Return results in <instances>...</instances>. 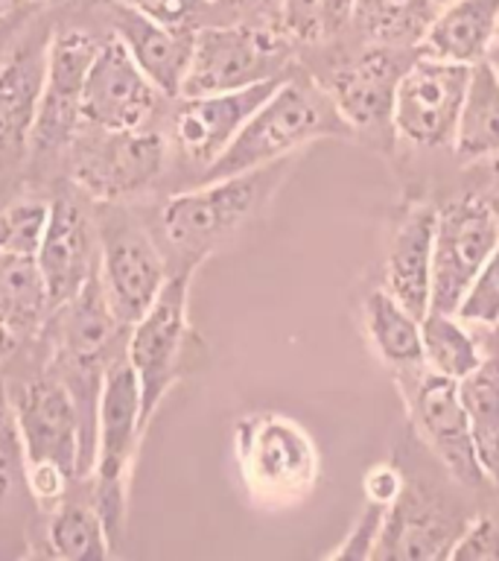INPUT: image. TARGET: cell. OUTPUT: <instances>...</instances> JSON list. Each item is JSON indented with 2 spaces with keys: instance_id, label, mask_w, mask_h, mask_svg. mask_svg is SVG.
<instances>
[{
  "instance_id": "obj_1",
  "label": "cell",
  "mask_w": 499,
  "mask_h": 561,
  "mask_svg": "<svg viewBox=\"0 0 499 561\" xmlns=\"http://www.w3.org/2000/svg\"><path fill=\"white\" fill-rule=\"evenodd\" d=\"M327 138H353V131L341 121L322 82L289 70L280 85L254 108L225 152L201 173V182L275 164Z\"/></svg>"
},
{
  "instance_id": "obj_2",
  "label": "cell",
  "mask_w": 499,
  "mask_h": 561,
  "mask_svg": "<svg viewBox=\"0 0 499 561\" xmlns=\"http://www.w3.org/2000/svg\"><path fill=\"white\" fill-rule=\"evenodd\" d=\"M289 170L292 158H283L248 173L199 182L193 191L175 193L161 208V234L175 252L201 263L269 205Z\"/></svg>"
},
{
  "instance_id": "obj_3",
  "label": "cell",
  "mask_w": 499,
  "mask_h": 561,
  "mask_svg": "<svg viewBox=\"0 0 499 561\" xmlns=\"http://www.w3.org/2000/svg\"><path fill=\"white\" fill-rule=\"evenodd\" d=\"M147 424L138 377L131 371L126 354L114 357L100 380L94 462H91V477H94V491H91L94 503L91 506L103 517L112 543L120 541L123 526H126L131 462H135Z\"/></svg>"
},
{
  "instance_id": "obj_4",
  "label": "cell",
  "mask_w": 499,
  "mask_h": 561,
  "mask_svg": "<svg viewBox=\"0 0 499 561\" xmlns=\"http://www.w3.org/2000/svg\"><path fill=\"white\" fill-rule=\"evenodd\" d=\"M234 462L260 506H292L310 497L322 477V456L304 424L269 410L236 419Z\"/></svg>"
},
{
  "instance_id": "obj_5",
  "label": "cell",
  "mask_w": 499,
  "mask_h": 561,
  "mask_svg": "<svg viewBox=\"0 0 499 561\" xmlns=\"http://www.w3.org/2000/svg\"><path fill=\"white\" fill-rule=\"evenodd\" d=\"M201 263H187L178 275L166 278L164 289L138 322L129 324L126 359L138 377L143 419L152 421L175 380L182 377L184 351L190 336V284Z\"/></svg>"
},
{
  "instance_id": "obj_6",
  "label": "cell",
  "mask_w": 499,
  "mask_h": 561,
  "mask_svg": "<svg viewBox=\"0 0 499 561\" xmlns=\"http://www.w3.org/2000/svg\"><path fill=\"white\" fill-rule=\"evenodd\" d=\"M283 73H289V47L278 33L257 26H201L193 35L182 96L236 91Z\"/></svg>"
},
{
  "instance_id": "obj_7",
  "label": "cell",
  "mask_w": 499,
  "mask_h": 561,
  "mask_svg": "<svg viewBox=\"0 0 499 561\" xmlns=\"http://www.w3.org/2000/svg\"><path fill=\"white\" fill-rule=\"evenodd\" d=\"M96 257L108 305L123 324H135L170 278L164 254L138 219L117 208L96 219Z\"/></svg>"
},
{
  "instance_id": "obj_8",
  "label": "cell",
  "mask_w": 499,
  "mask_h": 561,
  "mask_svg": "<svg viewBox=\"0 0 499 561\" xmlns=\"http://www.w3.org/2000/svg\"><path fill=\"white\" fill-rule=\"evenodd\" d=\"M499 245V219L479 191H464L436 214L429 310L455 313L459 298Z\"/></svg>"
},
{
  "instance_id": "obj_9",
  "label": "cell",
  "mask_w": 499,
  "mask_h": 561,
  "mask_svg": "<svg viewBox=\"0 0 499 561\" xmlns=\"http://www.w3.org/2000/svg\"><path fill=\"white\" fill-rule=\"evenodd\" d=\"M471 68L473 65L415 56L394 91V135L418 149L453 147Z\"/></svg>"
},
{
  "instance_id": "obj_10",
  "label": "cell",
  "mask_w": 499,
  "mask_h": 561,
  "mask_svg": "<svg viewBox=\"0 0 499 561\" xmlns=\"http://www.w3.org/2000/svg\"><path fill=\"white\" fill-rule=\"evenodd\" d=\"M24 465H53L77 480L85 477V427L65 380L35 377L9 394Z\"/></svg>"
},
{
  "instance_id": "obj_11",
  "label": "cell",
  "mask_w": 499,
  "mask_h": 561,
  "mask_svg": "<svg viewBox=\"0 0 499 561\" xmlns=\"http://www.w3.org/2000/svg\"><path fill=\"white\" fill-rule=\"evenodd\" d=\"M397 380L403 386L406 410H409L420 442L436 454L438 462L444 465V471L464 489L485 485L488 480L476 459L471 424H467L462 398H459V383L432 375L427 368H420L415 375L397 377Z\"/></svg>"
},
{
  "instance_id": "obj_12",
  "label": "cell",
  "mask_w": 499,
  "mask_h": 561,
  "mask_svg": "<svg viewBox=\"0 0 499 561\" xmlns=\"http://www.w3.org/2000/svg\"><path fill=\"white\" fill-rule=\"evenodd\" d=\"M161 96L164 94L152 85V79L135 65L129 50L114 35L108 42H100L96 59L82 88L79 114L94 129H147V123L155 117Z\"/></svg>"
},
{
  "instance_id": "obj_13",
  "label": "cell",
  "mask_w": 499,
  "mask_h": 561,
  "mask_svg": "<svg viewBox=\"0 0 499 561\" xmlns=\"http://www.w3.org/2000/svg\"><path fill=\"white\" fill-rule=\"evenodd\" d=\"M100 140L79 149L73 182L96 202H114L147 191L166 161V144L147 129L105 131Z\"/></svg>"
},
{
  "instance_id": "obj_14",
  "label": "cell",
  "mask_w": 499,
  "mask_h": 561,
  "mask_svg": "<svg viewBox=\"0 0 499 561\" xmlns=\"http://www.w3.org/2000/svg\"><path fill=\"white\" fill-rule=\"evenodd\" d=\"M96 50H100V42L82 30L50 35L42 105H38V117L30 135V144L38 152H53L73 140L77 121H82L79 100H82V88L96 59Z\"/></svg>"
},
{
  "instance_id": "obj_15",
  "label": "cell",
  "mask_w": 499,
  "mask_h": 561,
  "mask_svg": "<svg viewBox=\"0 0 499 561\" xmlns=\"http://www.w3.org/2000/svg\"><path fill=\"white\" fill-rule=\"evenodd\" d=\"M287 77V73H283ZM266 79L257 85L236 88V91H217V94L182 96L173 114V140L182 156L201 167V173L217 161L243 123L266 96L280 85V79Z\"/></svg>"
},
{
  "instance_id": "obj_16",
  "label": "cell",
  "mask_w": 499,
  "mask_h": 561,
  "mask_svg": "<svg viewBox=\"0 0 499 561\" xmlns=\"http://www.w3.org/2000/svg\"><path fill=\"white\" fill-rule=\"evenodd\" d=\"M403 70L401 56L380 44L339 65L322 85L353 135H374L385 126L392 129L394 91Z\"/></svg>"
},
{
  "instance_id": "obj_17",
  "label": "cell",
  "mask_w": 499,
  "mask_h": 561,
  "mask_svg": "<svg viewBox=\"0 0 499 561\" xmlns=\"http://www.w3.org/2000/svg\"><path fill=\"white\" fill-rule=\"evenodd\" d=\"M96 226L77 199L50 202V219L44 228L35 261L47 280L53 307H65L96 270Z\"/></svg>"
},
{
  "instance_id": "obj_18",
  "label": "cell",
  "mask_w": 499,
  "mask_h": 561,
  "mask_svg": "<svg viewBox=\"0 0 499 561\" xmlns=\"http://www.w3.org/2000/svg\"><path fill=\"white\" fill-rule=\"evenodd\" d=\"M114 35L161 94L173 100L182 96L196 35L193 26L158 24L138 9L120 3L114 9Z\"/></svg>"
},
{
  "instance_id": "obj_19",
  "label": "cell",
  "mask_w": 499,
  "mask_h": 561,
  "mask_svg": "<svg viewBox=\"0 0 499 561\" xmlns=\"http://www.w3.org/2000/svg\"><path fill=\"white\" fill-rule=\"evenodd\" d=\"M436 214V205H411L394 226L385 245L383 287L418 319L429 313V298H432Z\"/></svg>"
},
{
  "instance_id": "obj_20",
  "label": "cell",
  "mask_w": 499,
  "mask_h": 561,
  "mask_svg": "<svg viewBox=\"0 0 499 561\" xmlns=\"http://www.w3.org/2000/svg\"><path fill=\"white\" fill-rule=\"evenodd\" d=\"M462 526L464 524H453L436 503L418 497L406 482L401 497L388 506L371 561L450 559L455 535Z\"/></svg>"
},
{
  "instance_id": "obj_21",
  "label": "cell",
  "mask_w": 499,
  "mask_h": 561,
  "mask_svg": "<svg viewBox=\"0 0 499 561\" xmlns=\"http://www.w3.org/2000/svg\"><path fill=\"white\" fill-rule=\"evenodd\" d=\"M120 328H129L117 319V313L105 298V289L100 284V275H94L82 284L77 296L65 305V324H61V354L68 359V368L73 371V380H94L91 375H103V357L112 348V342L120 336Z\"/></svg>"
},
{
  "instance_id": "obj_22",
  "label": "cell",
  "mask_w": 499,
  "mask_h": 561,
  "mask_svg": "<svg viewBox=\"0 0 499 561\" xmlns=\"http://www.w3.org/2000/svg\"><path fill=\"white\" fill-rule=\"evenodd\" d=\"M499 30V0H450L438 7L429 26L420 35L418 56L479 65Z\"/></svg>"
},
{
  "instance_id": "obj_23",
  "label": "cell",
  "mask_w": 499,
  "mask_h": 561,
  "mask_svg": "<svg viewBox=\"0 0 499 561\" xmlns=\"http://www.w3.org/2000/svg\"><path fill=\"white\" fill-rule=\"evenodd\" d=\"M47 42L26 44L0 65V158L21 156L30 144L42 105Z\"/></svg>"
},
{
  "instance_id": "obj_24",
  "label": "cell",
  "mask_w": 499,
  "mask_h": 561,
  "mask_svg": "<svg viewBox=\"0 0 499 561\" xmlns=\"http://www.w3.org/2000/svg\"><path fill=\"white\" fill-rule=\"evenodd\" d=\"M362 328L371 351L397 377L415 375L423 368L420 319L409 313L385 287L371 289L362 298Z\"/></svg>"
},
{
  "instance_id": "obj_25",
  "label": "cell",
  "mask_w": 499,
  "mask_h": 561,
  "mask_svg": "<svg viewBox=\"0 0 499 561\" xmlns=\"http://www.w3.org/2000/svg\"><path fill=\"white\" fill-rule=\"evenodd\" d=\"M453 152L464 164H479L499 152V77L488 61L471 68V82L455 126Z\"/></svg>"
},
{
  "instance_id": "obj_26",
  "label": "cell",
  "mask_w": 499,
  "mask_h": 561,
  "mask_svg": "<svg viewBox=\"0 0 499 561\" xmlns=\"http://www.w3.org/2000/svg\"><path fill=\"white\" fill-rule=\"evenodd\" d=\"M464 415L485 480L499 485V359L485 357L479 368L459 380Z\"/></svg>"
},
{
  "instance_id": "obj_27",
  "label": "cell",
  "mask_w": 499,
  "mask_h": 561,
  "mask_svg": "<svg viewBox=\"0 0 499 561\" xmlns=\"http://www.w3.org/2000/svg\"><path fill=\"white\" fill-rule=\"evenodd\" d=\"M420 348H423V368L455 383L488 357L481 336L471 324H464L455 313H438V310H429L420 319Z\"/></svg>"
},
{
  "instance_id": "obj_28",
  "label": "cell",
  "mask_w": 499,
  "mask_h": 561,
  "mask_svg": "<svg viewBox=\"0 0 499 561\" xmlns=\"http://www.w3.org/2000/svg\"><path fill=\"white\" fill-rule=\"evenodd\" d=\"M53 307L42 266L30 254L0 252V316L15 333L38 328Z\"/></svg>"
},
{
  "instance_id": "obj_29",
  "label": "cell",
  "mask_w": 499,
  "mask_h": 561,
  "mask_svg": "<svg viewBox=\"0 0 499 561\" xmlns=\"http://www.w3.org/2000/svg\"><path fill=\"white\" fill-rule=\"evenodd\" d=\"M47 543L53 559L61 561H105L114 556L103 517L82 503H59L47 524Z\"/></svg>"
},
{
  "instance_id": "obj_30",
  "label": "cell",
  "mask_w": 499,
  "mask_h": 561,
  "mask_svg": "<svg viewBox=\"0 0 499 561\" xmlns=\"http://www.w3.org/2000/svg\"><path fill=\"white\" fill-rule=\"evenodd\" d=\"M436 0H353V18L380 44H418L432 15Z\"/></svg>"
},
{
  "instance_id": "obj_31",
  "label": "cell",
  "mask_w": 499,
  "mask_h": 561,
  "mask_svg": "<svg viewBox=\"0 0 499 561\" xmlns=\"http://www.w3.org/2000/svg\"><path fill=\"white\" fill-rule=\"evenodd\" d=\"M353 21V0H280V24L289 38L322 44Z\"/></svg>"
},
{
  "instance_id": "obj_32",
  "label": "cell",
  "mask_w": 499,
  "mask_h": 561,
  "mask_svg": "<svg viewBox=\"0 0 499 561\" xmlns=\"http://www.w3.org/2000/svg\"><path fill=\"white\" fill-rule=\"evenodd\" d=\"M455 316L479 333L490 331L499 322V245L473 275V280L459 298Z\"/></svg>"
},
{
  "instance_id": "obj_33",
  "label": "cell",
  "mask_w": 499,
  "mask_h": 561,
  "mask_svg": "<svg viewBox=\"0 0 499 561\" xmlns=\"http://www.w3.org/2000/svg\"><path fill=\"white\" fill-rule=\"evenodd\" d=\"M47 219H50V205L42 199H24L9 205L0 214V252L35 257Z\"/></svg>"
},
{
  "instance_id": "obj_34",
  "label": "cell",
  "mask_w": 499,
  "mask_h": 561,
  "mask_svg": "<svg viewBox=\"0 0 499 561\" xmlns=\"http://www.w3.org/2000/svg\"><path fill=\"white\" fill-rule=\"evenodd\" d=\"M18 489L26 491L24 447H21V436H18L12 401L0 383V500H7Z\"/></svg>"
},
{
  "instance_id": "obj_35",
  "label": "cell",
  "mask_w": 499,
  "mask_h": 561,
  "mask_svg": "<svg viewBox=\"0 0 499 561\" xmlns=\"http://www.w3.org/2000/svg\"><path fill=\"white\" fill-rule=\"evenodd\" d=\"M385 515H388V506H380V503H371V500H368L365 508L359 512V517L348 529V535L339 541V547L327 552V559L371 561V556H374L376 550V541H380V533H383Z\"/></svg>"
},
{
  "instance_id": "obj_36",
  "label": "cell",
  "mask_w": 499,
  "mask_h": 561,
  "mask_svg": "<svg viewBox=\"0 0 499 561\" xmlns=\"http://www.w3.org/2000/svg\"><path fill=\"white\" fill-rule=\"evenodd\" d=\"M453 561H499V524L494 515H473L459 529L450 550Z\"/></svg>"
},
{
  "instance_id": "obj_37",
  "label": "cell",
  "mask_w": 499,
  "mask_h": 561,
  "mask_svg": "<svg viewBox=\"0 0 499 561\" xmlns=\"http://www.w3.org/2000/svg\"><path fill=\"white\" fill-rule=\"evenodd\" d=\"M403 489H406V477H403L401 468L392 462L371 465L365 477H362L365 500L380 503V506H392L394 500L403 494Z\"/></svg>"
},
{
  "instance_id": "obj_38",
  "label": "cell",
  "mask_w": 499,
  "mask_h": 561,
  "mask_svg": "<svg viewBox=\"0 0 499 561\" xmlns=\"http://www.w3.org/2000/svg\"><path fill=\"white\" fill-rule=\"evenodd\" d=\"M126 7L138 9L147 18L166 26H190L193 18L199 15L205 0H123Z\"/></svg>"
},
{
  "instance_id": "obj_39",
  "label": "cell",
  "mask_w": 499,
  "mask_h": 561,
  "mask_svg": "<svg viewBox=\"0 0 499 561\" xmlns=\"http://www.w3.org/2000/svg\"><path fill=\"white\" fill-rule=\"evenodd\" d=\"M479 164H485V191L479 193L485 196V202H488L490 210H494L499 219V152L497 156L485 158V161H479Z\"/></svg>"
},
{
  "instance_id": "obj_40",
  "label": "cell",
  "mask_w": 499,
  "mask_h": 561,
  "mask_svg": "<svg viewBox=\"0 0 499 561\" xmlns=\"http://www.w3.org/2000/svg\"><path fill=\"white\" fill-rule=\"evenodd\" d=\"M21 21H24V18H21L18 9H9V12L0 15V59H3V53L9 50V44H12V38H15V30ZM0 65H3V61H0Z\"/></svg>"
},
{
  "instance_id": "obj_41",
  "label": "cell",
  "mask_w": 499,
  "mask_h": 561,
  "mask_svg": "<svg viewBox=\"0 0 499 561\" xmlns=\"http://www.w3.org/2000/svg\"><path fill=\"white\" fill-rule=\"evenodd\" d=\"M15 345H18V333L12 331L7 319L0 316V363H3V359H7L12 351H15Z\"/></svg>"
},
{
  "instance_id": "obj_42",
  "label": "cell",
  "mask_w": 499,
  "mask_h": 561,
  "mask_svg": "<svg viewBox=\"0 0 499 561\" xmlns=\"http://www.w3.org/2000/svg\"><path fill=\"white\" fill-rule=\"evenodd\" d=\"M481 345H485V354H488V357L499 359V322L494 324L490 331L481 333Z\"/></svg>"
},
{
  "instance_id": "obj_43",
  "label": "cell",
  "mask_w": 499,
  "mask_h": 561,
  "mask_svg": "<svg viewBox=\"0 0 499 561\" xmlns=\"http://www.w3.org/2000/svg\"><path fill=\"white\" fill-rule=\"evenodd\" d=\"M494 68V73L499 77V30H497V38H494V44H490V50H488V59H485Z\"/></svg>"
},
{
  "instance_id": "obj_44",
  "label": "cell",
  "mask_w": 499,
  "mask_h": 561,
  "mask_svg": "<svg viewBox=\"0 0 499 561\" xmlns=\"http://www.w3.org/2000/svg\"><path fill=\"white\" fill-rule=\"evenodd\" d=\"M9 9H18V0H0V15L9 12Z\"/></svg>"
},
{
  "instance_id": "obj_45",
  "label": "cell",
  "mask_w": 499,
  "mask_h": 561,
  "mask_svg": "<svg viewBox=\"0 0 499 561\" xmlns=\"http://www.w3.org/2000/svg\"><path fill=\"white\" fill-rule=\"evenodd\" d=\"M228 3H257V0H228Z\"/></svg>"
},
{
  "instance_id": "obj_46",
  "label": "cell",
  "mask_w": 499,
  "mask_h": 561,
  "mask_svg": "<svg viewBox=\"0 0 499 561\" xmlns=\"http://www.w3.org/2000/svg\"><path fill=\"white\" fill-rule=\"evenodd\" d=\"M436 3L438 7H444V3H450V0H436Z\"/></svg>"
},
{
  "instance_id": "obj_47",
  "label": "cell",
  "mask_w": 499,
  "mask_h": 561,
  "mask_svg": "<svg viewBox=\"0 0 499 561\" xmlns=\"http://www.w3.org/2000/svg\"><path fill=\"white\" fill-rule=\"evenodd\" d=\"M33 3H47V0H33Z\"/></svg>"
}]
</instances>
